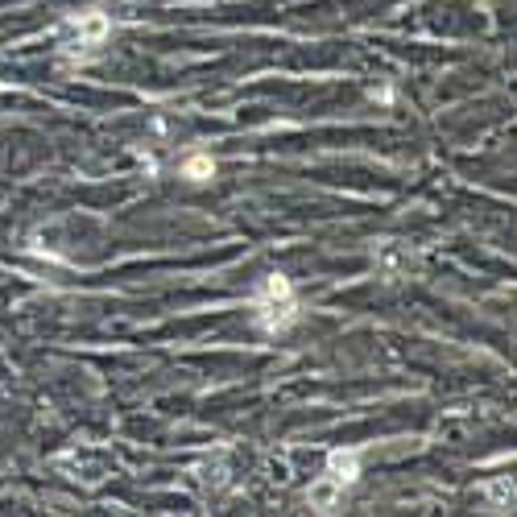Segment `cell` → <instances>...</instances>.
<instances>
[{"instance_id": "3957f363", "label": "cell", "mask_w": 517, "mask_h": 517, "mask_svg": "<svg viewBox=\"0 0 517 517\" xmlns=\"http://www.w3.org/2000/svg\"><path fill=\"white\" fill-rule=\"evenodd\" d=\"M108 29H112V21L104 13H79V17H71L63 26V46L71 54H91L108 37Z\"/></svg>"}, {"instance_id": "277c9868", "label": "cell", "mask_w": 517, "mask_h": 517, "mask_svg": "<svg viewBox=\"0 0 517 517\" xmlns=\"http://www.w3.org/2000/svg\"><path fill=\"white\" fill-rule=\"evenodd\" d=\"M373 261H377V274H381L385 282H401V277L419 274V249L406 241H381Z\"/></svg>"}, {"instance_id": "6da1fadb", "label": "cell", "mask_w": 517, "mask_h": 517, "mask_svg": "<svg viewBox=\"0 0 517 517\" xmlns=\"http://www.w3.org/2000/svg\"><path fill=\"white\" fill-rule=\"evenodd\" d=\"M295 319H298V298H295L290 277H282V274L265 277V285L257 290V323H261V331L282 336V331L295 327Z\"/></svg>"}, {"instance_id": "8992f818", "label": "cell", "mask_w": 517, "mask_h": 517, "mask_svg": "<svg viewBox=\"0 0 517 517\" xmlns=\"http://www.w3.org/2000/svg\"><path fill=\"white\" fill-rule=\"evenodd\" d=\"M182 174H187V179H195V182H203V179H212V174H215V161L199 153V158H191L187 166H182Z\"/></svg>"}, {"instance_id": "52a82bcc", "label": "cell", "mask_w": 517, "mask_h": 517, "mask_svg": "<svg viewBox=\"0 0 517 517\" xmlns=\"http://www.w3.org/2000/svg\"><path fill=\"white\" fill-rule=\"evenodd\" d=\"M203 484H207V489H223V484H228V468H223V464H207L203 468Z\"/></svg>"}, {"instance_id": "7a4b0ae2", "label": "cell", "mask_w": 517, "mask_h": 517, "mask_svg": "<svg viewBox=\"0 0 517 517\" xmlns=\"http://www.w3.org/2000/svg\"><path fill=\"white\" fill-rule=\"evenodd\" d=\"M357 476H360V451H331L323 476L311 484V505L331 509L352 484H357Z\"/></svg>"}, {"instance_id": "5b68a950", "label": "cell", "mask_w": 517, "mask_h": 517, "mask_svg": "<svg viewBox=\"0 0 517 517\" xmlns=\"http://www.w3.org/2000/svg\"><path fill=\"white\" fill-rule=\"evenodd\" d=\"M489 501H492L497 509H509V505H513V481H509V476L492 481V484H489Z\"/></svg>"}]
</instances>
